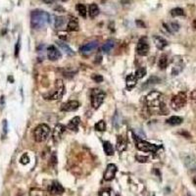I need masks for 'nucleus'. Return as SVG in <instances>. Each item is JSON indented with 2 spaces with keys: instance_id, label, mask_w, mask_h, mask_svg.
<instances>
[{
  "instance_id": "f257e3e1",
  "label": "nucleus",
  "mask_w": 196,
  "mask_h": 196,
  "mask_svg": "<svg viewBox=\"0 0 196 196\" xmlns=\"http://www.w3.org/2000/svg\"><path fill=\"white\" fill-rule=\"evenodd\" d=\"M50 23V15L42 10H34L30 14V25L34 29H40Z\"/></svg>"
},
{
  "instance_id": "f03ea898",
  "label": "nucleus",
  "mask_w": 196,
  "mask_h": 196,
  "mask_svg": "<svg viewBox=\"0 0 196 196\" xmlns=\"http://www.w3.org/2000/svg\"><path fill=\"white\" fill-rule=\"evenodd\" d=\"M133 139H135V145L136 148L138 150L143 151V152H151V153H157V151L159 150L161 146H158L155 145V144H152V143H149L145 140H143V139L139 138L137 135H133Z\"/></svg>"
},
{
  "instance_id": "7ed1b4c3",
  "label": "nucleus",
  "mask_w": 196,
  "mask_h": 196,
  "mask_svg": "<svg viewBox=\"0 0 196 196\" xmlns=\"http://www.w3.org/2000/svg\"><path fill=\"white\" fill-rule=\"evenodd\" d=\"M147 105L151 108H162L163 104V95L161 92L151 91L146 96Z\"/></svg>"
},
{
  "instance_id": "20e7f679",
  "label": "nucleus",
  "mask_w": 196,
  "mask_h": 196,
  "mask_svg": "<svg viewBox=\"0 0 196 196\" xmlns=\"http://www.w3.org/2000/svg\"><path fill=\"white\" fill-rule=\"evenodd\" d=\"M50 133V127L45 125V123H41L37 126L33 131V137L34 140L37 142H43L47 139Z\"/></svg>"
},
{
  "instance_id": "39448f33",
  "label": "nucleus",
  "mask_w": 196,
  "mask_h": 196,
  "mask_svg": "<svg viewBox=\"0 0 196 196\" xmlns=\"http://www.w3.org/2000/svg\"><path fill=\"white\" fill-rule=\"evenodd\" d=\"M106 93L99 88H93L91 90L90 97H91V105L94 109H98L105 99Z\"/></svg>"
},
{
  "instance_id": "423d86ee",
  "label": "nucleus",
  "mask_w": 196,
  "mask_h": 196,
  "mask_svg": "<svg viewBox=\"0 0 196 196\" xmlns=\"http://www.w3.org/2000/svg\"><path fill=\"white\" fill-rule=\"evenodd\" d=\"M187 101V97L185 92H178L177 95H174L171 100V106L174 110H180L182 107L185 106Z\"/></svg>"
},
{
  "instance_id": "0eeeda50",
  "label": "nucleus",
  "mask_w": 196,
  "mask_h": 196,
  "mask_svg": "<svg viewBox=\"0 0 196 196\" xmlns=\"http://www.w3.org/2000/svg\"><path fill=\"white\" fill-rule=\"evenodd\" d=\"M65 93V85L62 80H57L55 82V90L50 96L51 100H60Z\"/></svg>"
},
{
  "instance_id": "6e6552de",
  "label": "nucleus",
  "mask_w": 196,
  "mask_h": 196,
  "mask_svg": "<svg viewBox=\"0 0 196 196\" xmlns=\"http://www.w3.org/2000/svg\"><path fill=\"white\" fill-rule=\"evenodd\" d=\"M136 52L140 56H146L149 52V44L146 37H142L139 39L136 45Z\"/></svg>"
},
{
  "instance_id": "1a4fd4ad",
  "label": "nucleus",
  "mask_w": 196,
  "mask_h": 196,
  "mask_svg": "<svg viewBox=\"0 0 196 196\" xmlns=\"http://www.w3.org/2000/svg\"><path fill=\"white\" fill-rule=\"evenodd\" d=\"M98 47V42L97 41H90L88 43H85L84 45H81L80 47V52L84 55H90L91 53H93L94 51Z\"/></svg>"
},
{
  "instance_id": "9d476101",
  "label": "nucleus",
  "mask_w": 196,
  "mask_h": 196,
  "mask_svg": "<svg viewBox=\"0 0 196 196\" xmlns=\"http://www.w3.org/2000/svg\"><path fill=\"white\" fill-rule=\"evenodd\" d=\"M48 192L51 195H61L65 192V188L62 186V184L58 182H53L49 185Z\"/></svg>"
},
{
  "instance_id": "9b49d317",
  "label": "nucleus",
  "mask_w": 196,
  "mask_h": 196,
  "mask_svg": "<svg viewBox=\"0 0 196 196\" xmlns=\"http://www.w3.org/2000/svg\"><path fill=\"white\" fill-rule=\"evenodd\" d=\"M117 173V166L114 164H109L106 168V171L104 173V179L106 182H110V180L114 179Z\"/></svg>"
},
{
  "instance_id": "f8f14e48",
  "label": "nucleus",
  "mask_w": 196,
  "mask_h": 196,
  "mask_svg": "<svg viewBox=\"0 0 196 196\" xmlns=\"http://www.w3.org/2000/svg\"><path fill=\"white\" fill-rule=\"evenodd\" d=\"M47 57L50 61H57L62 57V54L54 45H50L47 48Z\"/></svg>"
},
{
  "instance_id": "ddd939ff",
  "label": "nucleus",
  "mask_w": 196,
  "mask_h": 196,
  "mask_svg": "<svg viewBox=\"0 0 196 196\" xmlns=\"http://www.w3.org/2000/svg\"><path fill=\"white\" fill-rule=\"evenodd\" d=\"M65 131H66V127L61 125V123H58L57 126H55L53 130V140L55 142H58L62 138V136H63Z\"/></svg>"
},
{
  "instance_id": "4468645a",
  "label": "nucleus",
  "mask_w": 196,
  "mask_h": 196,
  "mask_svg": "<svg viewBox=\"0 0 196 196\" xmlns=\"http://www.w3.org/2000/svg\"><path fill=\"white\" fill-rule=\"evenodd\" d=\"M79 107H80V103L78 101L72 100V101H68V102L64 103V104L61 106V111L72 112V111H76Z\"/></svg>"
},
{
  "instance_id": "2eb2a0df",
  "label": "nucleus",
  "mask_w": 196,
  "mask_h": 196,
  "mask_svg": "<svg viewBox=\"0 0 196 196\" xmlns=\"http://www.w3.org/2000/svg\"><path fill=\"white\" fill-rule=\"evenodd\" d=\"M184 164L190 171L196 172V160L194 158V156L192 155H188L184 158Z\"/></svg>"
},
{
  "instance_id": "dca6fc26",
  "label": "nucleus",
  "mask_w": 196,
  "mask_h": 196,
  "mask_svg": "<svg viewBox=\"0 0 196 196\" xmlns=\"http://www.w3.org/2000/svg\"><path fill=\"white\" fill-rule=\"evenodd\" d=\"M127 142L125 138H123L122 135H118L117 136V150L122 153L127 149Z\"/></svg>"
},
{
  "instance_id": "f3484780",
  "label": "nucleus",
  "mask_w": 196,
  "mask_h": 196,
  "mask_svg": "<svg viewBox=\"0 0 196 196\" xmlns=\"http://www.w3.org/2000/svg\"><path fill=\"white\" fill-rule=\"evenodd\" d=\"M80 123V117H75L73 118L72 120L69 122L68 126H67V127L69 128V130L71 131H76L79 128V126Z\"/></svg>"
},
{
  "instance_id": "a211bd4d",
  "label": "nucleus",
  "mask_w": 196,
  "mask_h": 196,
  "mask_svg": "<svg viewBox=\"0 0 196 196\" xmlns=\"http://www.w3.org/2000/svg\"><path fill=\"white\" fill-rule=\"evenodd\" d=\"M136 82H137V79H136V76H135V75H133V74L128 75V76H127V79H126L127 88V89H131L132 87L135 86Z\"/></svg>"
},
{
  "instance_id": "6ab92c4d",
  "label": "nucleus",
  "mask_w": 196,
  "mask_h": 196,
  "mask_svg": "<svg viewBox=\"0 0 196 196\" xmlns=\"http://www.w3.org/2000/svg\"><path fill=\"white\" fill-rule=\"evenodd\" d=\"M154 43H155V45L157 46V48L161 49V50L166 47L167 44H168L166 40L161 37H158V35H155V37H154Z\"/></svg>"
},
{
  "instance_id": "aec40b11",
  "label": "nucleus",
  "mask_w": 196,
  "mask_h": 196,
  "mask_svg": "<svg viewBox=\"0 0 196 196\" xmlns=\"http://www.w3.org/2000/svg\"><path fill=\"white\" fill-rule=\"evenodd\" d=\"M100 10L99 7H98V5L95 3H91L89 5V9H88V14H89V17L90 18H95L98 16V14H99Z\"/></svg>"
},
{
  "instance_id": "412c9836",
  "label": "nucleus",
  "mask_w": 196,
  "mask_h": 196,
  "mask_svg": "<svg viewBox=\"0 0 196 196\" xmlns=\"http://www.w3.org/2000/svg\"><path fill=\"white\" fill-rule=\"evenodd\" d=\"M67 29L69 32H76L79 30V22L76 18H73L70 20V22L68 24V27H67Z\"/></svg>"
},
{
  "instance_id": "4be33fe9",
  "label": "nucleus",
  "mask_w": 196,
  "mask_h": 196,
  "mask_svg": "<svg viewBox=\"0 0 196 196\" xmlns=\"http://www.w3.org/2000/svg\"><path fill=\"white\" fill-rule=\"evenodd\" d=\"M103 148H104V152L107 156H113L114 155V147L109 141H104L103 143Z\"/></svg>"
},
{
  "instance_id": "5701e85b",
  "label": "nucleus",
  "mask_w": 196,
  "mask_h": 196,
  "mask_svg": "<svg viewBox=\"0 0 196 196\" xmlns=\"http://www.w3.org/2000/svg\"><path fill=\"white\" fill-rule=\"evenodd\" d=\"M182 121L183 120L182 117L172 116V117H170L166 122H167V123H169V125H171V126H178V125H180V123H182Z\"/></svg>"
},
{
  "instance_id": "b1692460",
  "label": "nucleus",
  "mask_w": 196,
  "mask_h": 196,
  "mask_svg": "<svg viewBox=\"0 0 196 196\" xmlns=\"http://www.w3.org/2000/svg\"><path fill=\"white\" fill-rule=\"evenodd\" d=\"M114 41H113L112 39H109V40H107L106 42L103 44L102 46V51L104 53H109L110 51L113 49V47H114Z\"/></svg>"
},
{
  "instance_id": "393cba45",
  "label": "nucleus",
  "mask_w": 196,
  "mask_h": 196,
  "mask_svg": "<svg viewBox=\"0 0 196 196\" xmlns=\"http://www.w3.org/2000/svg\"><path fill=\"white\" fill-rule=\"evenodd\" d=\"M168 64H169V60H168L167 55H162L159 59V62H158L159 68L161 70H165L168 67Z\"/></svg>"
},
{
  "instance_id": "a878e982",
  "label": "nucleus",
  "mask_w": 196,
  "mask_h": 196,
  "mask_svg": "<svg viewBox=\"0 0 196 196\" xmlns=\"http://www.w3.org/2000/svg\"><path fill=\"white\" fill-rule=\"evenodd\" d=\"M57 43H58V45L60 46V47L65 51V53H66L67 55H69V56H73V55H75L74 51L72 50L71 47H69V45H67L65 42H63V41H58Z\"/></svg>"
},
{
  "instance_id": "bb28decb",
  "label": "nucleus",
  "mask_w": 196,
  "mask_h": 196,
  "mask_svg": "<svg viewBox=\"0 0 196 196\" xmlns=\"http://www.w3.org/2000/svg\"><path fill=\"white\" fill-rule=\"evenodd\" d=\"M76 11L79 12V14L80 15L81 17H84V18H85L86 17V14H87V10H86V7L84 6V4H80V3H79V4H76Z\"/></svg>"
},
{
  "instance_id": "cd10ccee",
  "label": "nucleus",
  "mask_w": 196,
  "mask_h": 196,
  "mask_svg": "<svg viewBox=\"0 0 196 196\" xmlns=\"http://www.w3.org/2000/svg\"><path fill=\"white\" fill-rule=\"evenodd\" d=\"M159 81H160V79L157 78V76H151V78H149V80L145 82V84H144V85L142 87H144V88H145V87H148V86H150V85L158 84Z\"/></svg>"
},
{
  "instance_id": "c85d7f7f",
  "label": "nucleus",
  "mask_w": 196,
  "mask_h": 196,
  "mask_svg": "<svg viewBox=\"0 0 196 196\" xmlns=\"http://www.w3.org/2000/svg\"><path fill=\"white\" fill-rule=\"evenodd\" d=\"M164 27L166 28L169 32H178V30L179 29V25L178 23H171V25H170V27L168 25L164 24Z\"/></svg>"
},
{
  "instance_id": "c756f323",
  "label": "nucleus",
  "mask_w": 196,
  "mask_h": 196,
  "mask_svg": "<svg viewBox=\"0 0 196 196\" xmlns=\"http://www.w3.org/2000/svg\"><path fill=\"white\" fill-rule=\"evenodd\" d=\"M29 196H47V194H46L43 190H41V189L33 188V189L30 190Z\"/></svg>"
},
{
  "instance_id": "7c9ffc66",
  "label": "nucleus",
  "mask_w": 196,
  "mask_h": 196,
  "mask_svg": "<svg viewBox=\"0 0 196 196\" xmlns=\"http://www.w3.org/2000/svg\"><path fill=\"white\" fill-rule=\"evenodd\" d=\"M95 130L98 131H105V130H106V123L103 120L99 121L95 125Z\"/></svg>"
},
{
  "instance_id": "2f4dec72",
  "label": "nucleus",
  "mask_w": 196,
  "mask_h": 196,
  "mask_svg": "<svg viewBox=\"0 0 196 196\" xmlns=\"http://www.w3.org/2000/svg\"><path fill=\"white\" fill-rule=\"evenodd\" d=\"M171 15L173 17H178V16H183L184 15V12H183V10L182 8H174L173 9L172 11H171Z\"/></svg>"
},
{
  "instance_id": "473e14b6",
  "label": "nucleus",
  "mask_w": 196,
  "mask_h": 196,
  "mask_svg": "<svg viewBox=\"0 0 196 196\" xmlns=\"http://www.w3.org/2000/svg\"><path fill=\"white\" fill-rule=\"evenodd\" d=\"M145 75H146V69L145 68H139L138 70H136L135 74V76H136L137 80L142 79Z\"/></svg>"
},
{
  "instance_id": "72a5a7b5",
  "label": "nucleus",
  "mask_w": 196,
  "mask_h": 196,
  "mask_svg": "<svg viewBox=\"0 0 196 196\" xmlns=\"http://www.w3.org/2000/svg\"><path fill=\"white\" fill-rule=\"evenodd\" d=\"M64 23H65V18L64 17H56V19H55L56 29H60L61 27H63Z\"/></svg>"
},
{
  "instance_id": "f704fd0d",
  "label": "nucleus",
  "mask_w": 196,
  "mask_h": 196,
  "mask_svg": "<svg viewBox=\"0 0 196 196\" xmlns=\"http://www.w3.org/2000/svg\"><path fill=\"white\" fill-rule=\"evenodd\" d=\"M113 125H114V127H117V128L121 126V118H120V116H119L118 113H116L115 116L113 117Z\"/></svg>"
},
{
  "instance_id": "c9c22d12",
  "label": "nucleus",
  "mask_w": 196,
  "mask_h": 196,
  "mask_svg": "<svg viewBox=\"0 0 196 196\" xmlns=\"http://www.w3.org/2000/svg\"><path fill=\"white\" fill-rule=\"evenodd\" d=\"M99 196H111V189L104 188L99 191Z\"/></svg>"
},
{
  "instance_id": "e433bc0d",
  "label": "nucleus",
  "mask_w": 196,
  "mask_h": 196,
  "mask_svg": "<svg viewBox=\"0 0 196 196\" xmlns=\"http://www.w3.org/2000/svg\"><path fill=\"white\" fill-rule=\"evenodd\" d=\"M92 80H93L95 82H98V84H99V82H102L103 81V76H101V75H98V74H94V75H92Z\"/></svg>"
},
{
  "instance_id": "4c0bfd02",
  "label": "nucleus",
  "mask_w": 196,
  "mask_h": 196,
  "mask_svg": "<svg viewBox=\"0 0 196 196\" xmlns=\"http://www.w3.org/2000/svg\"><path fill=\"white\" fill-rule=\"evenodd\" d=\"M20 47H21V39L19 38L16 45H15V56L18 57L19 56V52H20Z\"/></svg>"
},
{
  "instance_id": "58836bf2",
  "label": "nucleus",
  "mask_w": 196,
  "mask_h": 196,
  "mask_svg": "<svg viewBox=\"0 0 196 196\" xmlns=\"http://www.w3.org/2000/svg\"><path fill=\"white\" fill-rule=\"evenodd\" d=\"M7 132H8V123L6 120H4L3 121V138H5Z\"/></svg>"
},
{
  "instance_id": "ea45409f",
  "label": "nucleus",
  "mask_w": 196,
  "mask_h": 196,
  "mask_svg": "<svg viewBox=\"0 0 196 196\" xmlns=\"http://www.w3.org/2000/svg\"><path fill=\"white\" fill-rule=\"evenodd\" d=\"M29 162V155H28V154H24V155L22 156V158H21V163L25 165V164H28Z\"/></svg>"
},
{
  "instance_id": "a19ab883",
  "label": "nucleus",
  "mask_w": 196,
  "mask_h": 196,
  "mask_svg": "<svg viewBox=\"0 0 196 196\" xmlns=\"http://www.w3.org/2000/svg\"><path fill=\"white\" fill-rule=\"evenodd\" d=\"M136 159H137V161L140 162V163H145V162H147V160H148L147 157H145V156L143 157V156H139V155L136 156Z\"/></svg>"
},
{
  "instance_id": "79ce46f5",
  "label": "nucleus",
  "mask_w": 196,
  "mask_h": 196,
  "mask_svg": "<svg viewBox=\"0 0 196 196\" xmlns=\"http://www.w3.org/2000/svg\"><path fill=\"white\" fill-rule=\"evenodd\" d=\"M190 99L193 102H196V90H193L191 93H190Z\"/></svg>"
},
{
  "instance_id": "37998d69",
  "label": "nucleus",
  "mask_w": 196,
  "mask_h": 196,
  "mask_svg": "<svg viewBox=\"0 0 196 196\" xmlns=\"http://www.w3.org/2000/svg\"><path fill=\"white\" fill-rule=\"evenodd\" d=\"M178 133H179V135H183V136H185V137H186V138H190V137H191V136H190V135H189V133H188L187 131H179Z\"/></svg>"
},
{
  "instance_id": "c03bdc74",
  "label": "nucleus",
  "mask_w": 196,
  "mask_h": 196,
  "mask_svg": "<svg viewBox=\"0 0 196 196\" xmlns=\"http://www.w3.org/2000/svg\"><path fill=\"white\" fill-rule=\"evenodd\" d=\"M136 24L139 25V27H141V28H144V27H145V25H144V23H142L141 21H139V20H137V21H136Z\"/></svg>"
},
{
  "instance_id": "a18cd8bd",
  "label": "nucleus",
  "mask_w": 196,
  "mask_h": 196,
  "mask_svg": "<svg viewBox=\"0 0 196 196\" xmlns=\"http://www.w3.org/2000/svg\"><path fill=\"white\" fill-rule=\"evenodd\" d=\"M59 37H60V39H62V40H66V39H67L66 34H62V33H60V34H59Z\"/></svg>"
},
{
  "instance_id": "49530a36",
  "label": "nucleus",
  "mask_w": 196,
  "mask_h": 196,
  "mask_svg": "<svg viewBox=\"0 0 196 196\" xmlns=\"http://www.w3.org/2000/svg\"><path fill=\"white\" fill-rule=\"evenodd\" d=\"M54 1H55V0H43V2L45 4H52Z\"/></svg>"
},
{
  "instance_id": "de8ad7c7",
  "label": "nucleus",
  "mask_w": 196,
  "mask_h": 196,
  "mask_svg": "<svg viewBox=\"0 0 196 196\" xmlns=\"http://www.w3.org/2000/svg\"><path fill=\"white\" fill-rule=\"evenodd\" d=\"M101 61H102V57H101V56H98V57H97V61H95V63H100Z\"/></svg>"
},
{
  "instance_id": "09e8293b",
  "label": "nucleus",
  "mask_w": 196,
  "mask_h": 196,
  "mask_svg": "<svg viewBox=\"0 0 196 196\" xmlns=\"http://www.w3.org/2000/svg\"><path fill=\"white\" fill-rule=\"evenodd\" d=\"M193 28L196 29V20H194V22H193Z\"/></svg>"
},
{
  "instance_id": "8fccbe9b",
  "label": "nucleus",
  "mask_w": 196,
  "mask_h": 196,
  "mask_svg": "<svg viewBox=\"0 0 196 196\" xmlns=\"http://www.w3.org/2000/svg\"><path fill=\"white\" fill-rule=\"evenodd\" d=\"M193 182H194V184L196 185V177H194V178H193Z\"/></svg>"
},
{
  "instance_id": "3c124183",
  "label": "nucleus",
  "mask_w": 196,
  "mask_h": 196,
  "mask_svg": "<svg viewBox=\"0 0 196 196\" xmlns=\"http://www.w3.org/2000/svg\"><path fill=\"white\" fill-rule=\"evenodd\" d=\"M187 196H192V195H190V194H188V195H187Z\"/></svg>"
},
{
  "instance_id": "603ef678",
  "label": "nucleus",
  "mask_w": 196,
  "mask_h": 196,
  "mask_svg": "<svg viewBox=\"0 0 196 196\" xmlns=\"http://www.w3.org/2000/svg\"><path fill=\"white\" fill-rule=\"evenodd\" d=\"M116 196H120V195H116Z\"/></svg>"
},
{
  "instance_id": "864d4df0",
  "label": "nucleus",
  "mask_w": 196,
  "mask_h": 196,
  "mask_svg": "<svg viewBox=\"0 0 196 196\" xmlns=\"http://www.w3.org/2000/svg\"><path fill=\"white\" fill-rule=\"evenodd\" d=\"M153 196H155V195H153Z\"/></svg>"
}]
</instances>
